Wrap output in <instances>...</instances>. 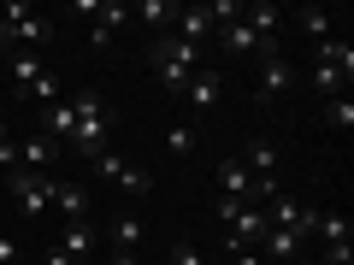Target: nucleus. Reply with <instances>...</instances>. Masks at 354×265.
I'll return each instance as SVG.
<instances>
[{
    "label": "nucleus",
    "instance_id": "obj_1",
    "mask_svg": "<svg viewBox=\"0 0 354 265\" xmlns=\"http://www.w3.org/2000/svg\"><path fill=\"white\" fill-rule=\"evenodd\" d=\"M71 112H77V130L65 148L83 153V159H95V153L106 148V130H113V106L101 101V88H77L71 95Z\"/></svg>",
    "mask_w": 354,
    "mask_h": 265
},
{
    "label": "nucleus",
    "instance_id": "obj_2",
    "mask_svg": "<svg viewBox=\"0 0 354 265\" xmlns=\"http://www.w3.org/2000/svg\"><path fill=\"white\" fill-rule=\"evenodd\" d=\"M148 59H153V83L165 95H183V83L201 71V48H189V41H177V36H153Z\"/></svg>",
    "mask_w": 354,
    "mask_h": 265
},
{
    "label": "nucleus",
    "instance_id": "obj_3",
    "mask_svg": "<svg viewBox=\"0 0 354 265\" xmlns=\"http://www.w3.org/2000/svg\"><path fill=\"white\" fill-rule=\"evenodd\" d=\"M88 171L101 177V183H118L130 201H142V195L153 189V171H148V165H130V159H118V153H106V148L88 159Z\"/></svg>",
    "mask_w": 354,
    "mask_h": 265
},
{
    "label": "nucleus",
    "instance_id": "obj_4",
    "mask_svg": "<svg viewBox=\"0 0 354 265\" xmlns=\"http://www.w3.org/2000/svg\"><path fill=\"white\" fill-rule=\"evenodd\" d=\"M48 177L53 171H6V183H12V206L24 218H41L48 213Z\"/></svg>",
    "mask_w": 354,
    "mask_h": 265
},
{
    "label": "nucleus",
    "instance_id": "obj_5",
    "mask_svg": "<svg viewBox=\"0 0 354 265\" xmlns=\"http://www.w3.org/2000/svg\"><path fill=\"white\" fill-rule=\"evenodd\" d=\"M348 83H354V48H342L337 59H313V88L325 95V101L348 95Z\"/></svg>",
    "mask_w": 354,
    "mask_h": 265
},
{
    "label": "nucleus",
    "instance_id": "obj_6",
    "mask_svg": "<svg viewBox=\"0 0 354 265\" xmlns=\"http://www.w3.org/2000/svg\"><path fill=\"white\" fill-rule=\"evenodd\" d=\"M183 101H189V112H195V118L213 112V106L225 101V77H218V65H201V71L183 83Z\"/></svg>",
    "mask_w": 354,
    "mask_h": 265
},
{
    "label": "nucleus",
    "instance_id": "obj_7",
    "mask_svg": "<svg viewBox=\"0 0 354 265\" xmlns=\"http://www.w3.org/2000/svg\"><path fill=\"white\" fill-rule=\"evenodd\" d=\"M48 206H59L65 224H77V218H88V189L71 177H48Z\"/></svg>",
    "mask_w": 354,
    "mask_h": 265
},
{
    "label": "nucleus",
    "instance_id": "obj_8",
    "mask_svg": "<svg viewBox=\"0 0 354 265\" xmlns=\"http://www.w3.org/2000/svg\"><path fill=\"white\" fill-rule=\"evenodd\" d=\"M290 83H295V65L283 59V53H266V59H260V101H266V106L283 101V95H290Z\"/></svg>",
    "mask_w": 354,
    "mask_h": 265
},
{
    "label": "nucleus",
    "instance_id": "obj_9",
    "mask_svg": "<svg viewBox=\"0 0 354 265\" xmlns=\"http://www.w3.org/2000/svg\"><path fill=\"white\" fill-rule=\"evenodd\" d=\"M213 6H207V0H201V6H183V12H177V24H171V36L177 41H189V48H201V41L207 36H213Z\"/></svg>",
    "mask_w": 354,
    "mask_h": 265
},
{
    "label": "nucleus",
    "instance_id": "obj_10",
    "mask_svg": "<svg viewBox=\"0 0 354 265\" xmlns=\"http://www.w3.org/2000/svg\"><path fill=\"white\" fill-rule=\"evenodd\" d=\"M225 236H230V248H260V236H266V213H260V206H242V213L225 224Z\"/></svg>",
    "mask_w": 354,
    "mask_h": 265
},
{
    "label": "nucleus",
    "instance_id": "obj_11",
    "mask_svg": "<svg viewBox=\"0 0 354 265\" xmlns=\"http://www.w3.org/2000/svg\"><path fill=\"white\" fill-rule=\"evenodd\" d=\"M71 130H77L71 101H53V106H41V130H36V136H48L53 148H65V141H71Z\"/></svg>",
    "mask_w": 354,
    "mask_h": 265
},
{
    "label": "nucleus",
    "instance_id": "obj_12",
    "mask_svg": "<svg viewBox=\"0 0 354 265\" xmlns=\"http://www.w3.org/2000/svg\"><path fill=\"white\" fill-rule=\"evenodd\" d=\"M218 195H230V201H248L254 206V171L242 159H225L218 165Z\"/></svg>",
    "mask_w": 354,
    "mask_h": 265
},
{
    "label": "nucleus",
    "instance_id": "obj_13",
    "mask_svg": "<svg viewBox=\"0 0 354 265\" xmlns=\"http://www.w3.org/2000/svg\"><path fill=\"white\" fill-rule=\"evenodd\" d=\"M319 242H325V248H348L354 242V218L348 213H337V206H319Z\"/></svg>",
    "mask_w": 354,
    "mask_h": 265
},
{
    "label": "nucleus",
    "instance_id": "obj_14",
    "mask_svg": "<svg viewBox=\"0 0 354 265\" xmlns=\"http://www.w3.org/2000/svg\"><path fill=\"white\" fill-rule=\"evenodd\" d=\"M95 248H101V230L88 224V218H77V224H65V236H59V253H71V259H88Z\"/></svg>",
    "mask_w": 354,
    "mask_h": 265
},
{
    "label": "nucleus",
    "instance_id": "obj_15",
    "mask_svg": "<svg viewBox=\"0 0 354 265\" xmlns=\"http://www.w3.org/2000/svg\"><path fill=\"white\" fill-rule=\"evenodd\" d=\"M260 253H266V259H290V265H301V236H295V230H272V224H266Z\"/></svg>",
    "mask_w": 354,
    "mask_h": 265
},
{
    "label": "nucleus",
    "instance_id": "obj_16",
    "mask_svg": "<svg viewBox=\"0 0 354 265\" xmlns=\"http://www.w3.org/2000/svg\"><path fill=\"white\" fill-rule=\"evenodd\" d=\"M41 71H48V53H6V77H12L18 95H24V88L36 83Z\"/></svg>",
    "mask_w": 354,
    "mask_h": 265
},
{
    "label": "nucleus",
    "instance_id": "obj_17",
    "mask_svg": "<svg viewBox=\"0 0 354 265\" xmlns=\"http://www.w3.org/2000/svg\"><path fill=\"white\" fill-rule=\"evenodd\" d=\"M236 159L248 165L254 177H272V165H278V141H272V136H248V148H242Z\"/></svg>",
    "mask_w": 354,
    "mask_h": 265
},
{
    "label": "nucleus",
    "instance_id": "obj_18",
    "mask_svg": "<svg viewBox=\"0 0 354 265\" xmlns=\"http://www.w3.org/2000/svg\"><path fill=\"white\" fill-rule=\"evenodd\" d=\"M177 12H183L177 0H142V6H136V18H142V24H148V30H153V36H171Z\"/></svg>",
    "mask_w": 354,
    "mask_h": 265
},
{
    "label": "nucleus",
    "instance_id": "obj_19",
    "mask_svg": "<svg viewBox=\"0 0 354 265\" xmlns=\"http://www.w3.org/2000/svg\"><path fill=\"white\" fill-rule=\"evenodd\" d=\"M53 159H59V148H53L48 136H30V141H18V171H48Z\"/></svg>",
    "mask_w": 354,
    "mask_h": 265
},
{
    "label": "nucleus",
    "instance_id": "obj_20",
    "mask_svg": "<svg viewBox=\"0 0 354 265\" xmlns=\"http://www.w3.org/2000/svg\"><path fill=\"white\" fill-rule=\"evenodd\" d=\"M195 148H201V124H195V118H177V124L165 130V153H177V159H189Z\"/></svg>",
    "mask_w": 354,
    "mask_h": 265
},
{
    "label": "nucleus",
    "instance_id": "obj_21",
    "mask_svg": "<svg viewBox=\"0 0 354 265\" xmlns=\"http://www.w3.org/2000/svg\"><path fill=\"white\" fill-rule=\"evenodd\" d=\"M113 253H142V213L113 218Z\"/></svg>",
    "mask_w": 354,
    "mask_h": 265
},
{
    "label": "nucleus",
    "instance_id": "obj_22",
    "mask_svg": "<svg viewBox=\"0 0 354 265\" xmlns=\"http://www.w3.org/2000/svg\"><path fill=\"white\" fill-rule=\"evenodd\" d=\"M295 30L313 36V41H325V36H337V18H330L325 6H295Z\"/></svg>",
    "mask_w": 354,
    "mask_h": 265
},
{
    "label": "nucleus",
    "instance_id": "obj_23",
    "mask_svg": "<svg viewBox=\"0 0 354 265\" xmlns=\"http://www.w3.org/2000/svg\"><path fill=\"white\" fill-rule=\"evenodd\" d=\"M24 101H30V106H53V101H59V71H53V65L24 88Z\"/></svg>",
    "mask_w": 354,
    "mask_h": 265
},
{
    "label": "nucleus",
    "instance_id": "obj_24",
    "mask_svg": "<svg viewBox=\"0 0 354 265\" xmlns=\"http://www.w3.org/2000/svg\"><path fill=\"white\" fill-rule=\"evenodd\" d=\"M325 124H330V130H342V136L354 130V101H348V95H337V101H325Z\"/></svg>",
    "mask_w": 354,
    "mask_h": 265
},
{
    "label": "nucleus",
    "instance_id": "obj_25",
    "mask_svg": "<svg viewBox=\"0 0 354 265\" xmlns=\"http://www.w3.org/2000/svg\"><path fill=\"white\" fill-rule=\"evenodd\" d=\"M171 265H207V259H201V248H189V242H177V248H171Z\"/></svg>",
    "mask_w": 354,
    "mask_h": 265
},
{
    "label": "nucleus",
    "instance_id": "obj_26",
    "mask_svg": "<svg viewBox=\"0 0 354 265\" xmlns=\"http://www.w3.org/2000/svg\"><path fill=\"white\" fill-rule=\"evenodd\" d=\"M213 206H218V224H230V218H236V213H242V206H248V201H230V195H218Z\"/></svg>",
    "mask_w": 354,
    "mask_h": 265
},
{
    "label": "nucleus",
    "instance_id": "obj_27",
    "mask_svg": "<svg viewBox=\"0 0 354 265\" xmlns=\"http://www.w3.org/2000/svg\"><path fill=\"white\" fill-rule=\"evenodd\" d=\"M230 265H266L260 248H230Z\"/></svg>",
    "mask_w": 354,
    "mask_h": 265
},
{
    "label": "nucleus",
    "instance_id": "obj_28",
    "mask_svg": "<svg viewBox=\"0 0 354 265\" xmlns=\"http://www.w3.org/2000/svg\"><path fill=\"white\" fill-rule=\"evenodd\" d=\"M0 165H6V171H18V141H12V136L0 141Z\"/></svg>",
    "mask_w": 354,
    "mask_h": 265
},
{
    "label": "nucleus",
    "instance_id": "obj_29",
    "mask_svg": "<svg viewBox=\"0 0 354 265\" xmlns=\"http://www.w3.org/2000/svg\"><path fill=\"white\" fill-rule=\"evenodd\" d=\"M0 265H18V242L12 236H0Z\"/></svg>",
    "mask_w": 354,
    "mask_h": 265
},
{
    "label": "nucleus",
    "instance_id": "obj_30",
    "mask_svg": "<svg viewBox=\"0 0 354 265\" xmlns=\"http://www.w3.org/2000/svg\"><path fill=\"white\" fill-rule=\"evenodd\" d=\"M41 265H77V259H71V253H59V248H53V253H48Z\"/></svg>",
    "mask_w": 354,
    "mask_h": 265
},
{
    "label": "nucleus",
    "instance_id": "obj_31",
    "mask_svg": "<svg viewBox=\"0 0 354 265\" xmlns=\"http://www.w3.org/2000/svg\"><path fill=\"white\" fill-rule=\"evenodd\" d=\"M0 141H6V118H0Z\"/></svg>",
    "mask_w": 354,
    "mask_h": 265
},
{
    "label": "nucleus",
    "instance_id": "obj_32",
    "mask_svg": "<svg viewBox=\"0 0 354 265\" xmlns=\"http://www.w3.org/2000/svg\"><path fill=\"white\" fill-rule=\"evenodd\" d=\"M0 77H6V53H0Z\"/></svg>",
    "mask_w": 354,
    "mask_h": 265
}]
</instances>
